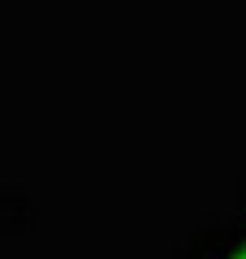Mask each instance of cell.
<instances>
[{"mask_svg":"<svg viewBox=\"0 0 246 259\" xmlns=\"http://www.w3.org/2000/svg\"><path fill=\"white\" fill-rule=\"evenodd\" d=\"M229 259H246V242H242V246H237V250H233V255H229Z\"/></svg>","mask_w":246,"mask_h":259,"instance_id":"6da1fadb","label":"cell"}]
</instances>
